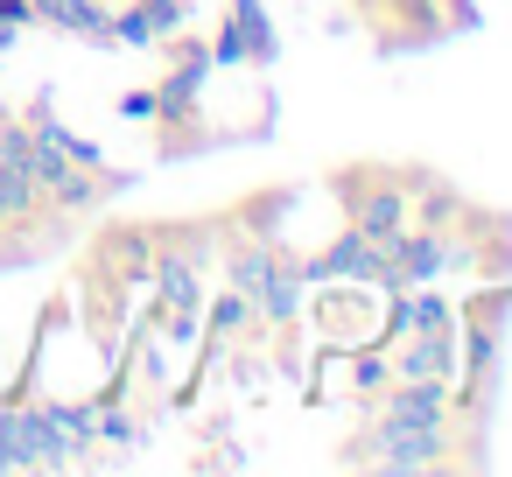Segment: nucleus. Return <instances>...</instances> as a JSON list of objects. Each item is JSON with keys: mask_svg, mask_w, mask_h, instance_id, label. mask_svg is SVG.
<instances>
[{"mask_svg": "<svg viewBox=\"0 0 512 477\" xmlns=\"http://www.w3.org/2000/svg\"><path fill=\"white\" fill-rule=\"evenodd\" d=\"M155 288H162V309L183 323V316H197V302H204V267H197V253H162L155 267Z\"/></svg>", "mask_w": 512, "mask_h": 477, "instance_id": "4", "label": "nucleus"}, {"mask_svg": "<svg viewBox=\"0 0 512 477\" xmlns=\"http://www.w3.org/2000/svg\"><path fill=\"white\" fill-rule=\"evenodd\" d=\"M232 43H246L239 57H267V22H260L253 0H239V8H232Z\"/></svg>", "mask_w": 512, "mask_h": 477, "instance_id": "7", "label": "nucleus"}, {"mask_svg": "<svg viewBox=\"0 0 512 477\" xmlns=\"http://www.w3.org/2000/svg\"><path fill=\"white\" fill-rule=\"evenodd\" d=\"M302 260H274L267 267V281H260V295H253V316L260 323H295L302 316Z\"/></svg>", "mask_w": 512, "mask_h": 477, "instance_id": "5", "label": "nucleus"}, {"mask_svg": "<svg viewBox=\"0 0 512 477\" xmlns=\"http://www.w3.org/2000/svg\"><path fill=\"white\" fill-rule=\"evenodd\" d=\"M344 463H365V470H386V477H421V470H449L456 456H449V428L379 414V421H372V435H365Z\"/></svg>", "mask_w": 512, "mask_h": 477, "instance_id": "1", "label": "nucleus"}, {"mask_svg": "<svg viewBox=\"0 0 512 477\" xmlns=\"http://www.w3.org/2000/svg\"><path fill=\"white\" fill-rule=\"evenodd\" d=\"M302 274H309V281H316V274H344V281H386V246H372L365 232H344V239H330V253H316Z\"/></svg>", "mask_w": 512, "mask_h": 477, "instance_id": "3", "label": "nucleus"}, {"mask_svg": "<svg viewBox=\"0 0 512 477\" xmlns=\"http://www.w3.org/2000/svg\"><path fill=\"white\" fill-rule=\"evenodd\" d=\"M449 365H456V337H407L393 379H449Z\"/></svg>", "mask_w": 512, "mask_h": 477, "instance_id": "6", "label": "nucleus"}, {"mask_svg": "<svg viewBox=\"0 0 512 477\" xmlns=\"http://www.w3.org/2000/svg\"><path fill=\"white\" fill-rule=\"evenodd\" d=\"M344 204H351V232H365L372 246H393L414 225V183L400 176H344Z\"/></svg>", "mask_w": 512, "mask_h": 477, "instance_id": "2", "label": "nucleus"}]
</instances>
